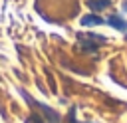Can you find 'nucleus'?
<instances>
[{
  "label": "nucleus",
  "mask_w": 127,
  "mask_h": 123,
  "mask_svg": "<svg viewBox=\"0 0 127 123\" xmlns=\"http://www.w3.org/2000/svg\"><path fill=\"white\" fill-rule=\"evenodd\" d=\"M67 123H89V121H77L75 119V107H71L67 113Z\"/></svg>",
  "instance_id": "nucleus-6"
},
{
  "label": "nucleus",
  "mask_w": 127,
  "mask_h": 123,
  "mask_svg": "<svg viewBox=\"0 0 127 123\" xmlns=\"http://www.w3.org/2000/svg\"><path fill=\"white\" fill-rule=\"evenodd\" d=\"M107 44V38L101 34H77V46L83 54H93Z\"/></svg>",
  "instance_id": "nucleus-2"
},
{
  "label": "nucleus",
  "mask_w": 127,
  "mask_h": 123,
  "mask_svg": "<svg viewBox=\"0 0 127 123\" xmlns=\"http://www.w3.org/2000/svg\"><path fill=\"white\" fill-rule=\"evenodd\" d=\"M123 12H127V2H125V4H123Z\"/></svg>",
  "instance_id": "nucleus-7"
},
{
  "label": "nucleus",
  "mask_w": 127,
  "mask_h": 123,
  "mask_svg": "<svg viewBox=\"0 0 127 123\" xmlns=\"http://www.w3.org/2000/svg\"><path fill=\"white\" fill-rule=\"evenodd\" d=\"M105 26H111V28H115V30H119V32H127V20L121 18L119 14L107 16V18H105Z\"/></svg>",
  "instance_id": "nucleus-3"
},
{
  "label": "nucleus",
  "mask_w": 127,
  "mask_h": 123,
  "mask_svg": "<svg viewBox=\"0 0 127 123\" xmlns=\"http://www.w3.org/2000/svg\"><path fill=\"white\" fill-rule=\"evenodd\" d=\"M87 6H89L93 12H101V10H105V8L111 6V0H89Z\"/></svg>",
  "instance_id": "nucleus-5"
},
{
  "label": "nucleus",
  "mask_w": 127,
  "mask_h": 123,
  "mask_svg": "<svg viewBox=\"0 0 127 123\" xmlns=\"http://www.w3.org/2000/svg\"><path fill=\"white\" fill-rule=\"evenodd\" d=\"M20 95L26 99V103H28L30 107H36L38 111H42V117H44V121H46V123H62V121H64V119H62V115H60L56 109H52V107H48L46 103H42V101L34 99L26 89H20Z\"/></svg>",
  "instance_id": "nucleus-1"
},
{
  "label": "nucleus",
  "mask_w": 127,
  "mask_h": 123,
  "mask_svg": "<svg viewBox=\"0 0 127 123\" xmlns=\"http://www.w3.org/2000/svg\"><path fill=\"white\" fill-rule=\"evenodd\" d=\"M79 24H81V26H87V28H89V26H103V24H105V18H101L99 14L93 12V14H85V16L79 20Z\"/></svg>",
  "instance_id": "nucleus-4"
}]
</instances>
